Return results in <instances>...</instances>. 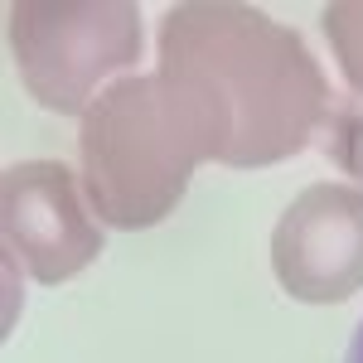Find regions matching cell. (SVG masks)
Returning <instances> with one entry per match:
<instances>
[{"label": "cell", "mask_w": 363, "mask_h": 363, "mask_svg": "<svg viewBox=\"0 0 363 363\" xmlns=\"http://www.w3.org/2000/svg\"><path fill=\"white\" fill-rule=\"evenodd\" d=\"M155 78L194 126L203 160L228 169L301 155L330 116V83L306 39L238 0L174 5Z\"/></svg>", "instance_id": "cell-1"}, {"label": "cell", "mask_w": 363, "mask_h": 363, "mask_svg": "<svg viewBox=\"0 0 363 363\" xmlns=\"http://www.w3.org/2000/svg\"><path fill=\"white\" fill-rule=\"evenodd\" d=\"M78 155L92 213L131 233L179 208L203 145L160 78H121L83 112Z\"/></svg>", "instance_id": "cell-2"}, {"label": "cell", "mask_w": 363, "mask_h": 363, "mask_svg": "<svg viewBox=\"0 0 363 363\" xmlns=\"http://www.w3.org/2000/svg\"><path fill=\"white\" fill-rule=\"evenodd\" d=\"M5 15L20 83L58 116L87 112L97 83L140 58V10L131 0H15Z\"/></svg>", "instance_id": "cell-3"}, {"label": "cell", "mask_w": 363, "mask_h": 363, "mask_svg": "<svg viewBox=\"0 0 363 363\" xmlns=\"http://www.w3.org/2000/svg\"><path fill=\"white\" fill-rule=\"evenodd\" d=\"M272 272L306 306H339L363 291V189L310 184L272 233Z\"/></svg>", "instance_id": "cell-4"}, {"label": "cell", "mask_w": 363, "mask_h": 363, "mask_svg": "<svg viewBox=\"0 0 363 363\" xmlns=\"http://www.w3.org/2000/svg\"><path fill=\"white\" fill-rule=\"evenodd\" d=\"M0 228L39 286H63L102 257V233L58 160H20L0 174Z\"/></svg>", "instance_id": "cell-5"}, {"label": "cell", "mask_w": 363, "mask_h": 363, "mask_svg": "<svg viewBox=\"0 0 363 363\" xmlns=\"http://www.w3.org/2000/svg\"><path fill=\"white\" fill-rule=\"evenodd\" d=\"M320 25H325L339 73L349 78L354 92H363V0H330L320 10Z\"/></svg>", "instance_id": "cell-6"}, {"label": "cell", "mask_w": 363, "mask_h": 363, "mask_svg": "<svg viewBox=\"0 0 363 363\" xmlns=\"http://www.w3.org/2000/svg\"><path fill=\"white\" fill-rule=\"evenodd\" d=\"M325 150L344 174H354L363 184V97H349L330 112V136H325Z\"/></svg>", "instance_id": "cell-7"}, {"label": "cell", "mask_w": 363, "mask_h": 363, "mask_svg": "<svg viewBox=\"0 0 363 363\" xmlns=\"http://www.w3.org/2000/svg\"><path fill=\"white\" fill-rule=\"evenodd\" d=\"M344 363H363V325L354 330V339H349V354H344Z\"/></svg>", "instance_id": "cell-8"}]
</instances>
